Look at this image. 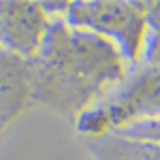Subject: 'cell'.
<instances>
[{
    "instance_id": "6da1fadb",
    "label": "cell",
    "mask_w": 160,
    "mask_h": 160,
    "mask_svg": "<svg viewBox=\"0 0 160 160\" xmlns=\"http://www.w3.org/2000/svg\"><path fill=\"white\" fill-rule=\"evenodd\" d=\"M32 73V96L53 109L79 111L122 81L126 60L102 37L56 19Z\"/></svg>"
},
{
    "instance_id": "3957f363",
    "label": "cell",
    "mask_w": 160,
    "mask_h": 160,
    "mask_svg": "<svg viewBox=\"0 0 160 160\" xmlns=\"http://www.w3.org/2000/svg\"><path fill=\"white\" fill-rule=\"evenodd\" d=\"M49 28V13L43 4L0 2V45L22 60H37Z\"/></svg>"
},
{
    "instance_id": "7a4b0ae2",
    "label": "cell",
    "mask_w": 160,
    "mask_h": 160,
    "mask_svg": "<svg viewBox=\"0 0 160 160\" xmlns=\"http://www.w3.org/2000/svg\"><path fill=\"white\" fill-rule=\"evenodd\" d=\"M66 24L98 34L124 56L135 62L143 53L148 34L145 4L137 2H73L64 15Z\"/></svg>"
},
{
    "instance_id": "277c9868",
    "label": "cell",
    "mask_w": 160,
    "mask_h": 160,
    "mask_svg": "<svg viewBox=\"0 0 160 160\" xmlns=\"http://www.w3.org/2000/svg\"><path fill=\"white\" fill-rule=\"evenodd\" d=\"M32 64L0 45V124L13 120L32 98Z\"/></svg>"
}]
</instances>
